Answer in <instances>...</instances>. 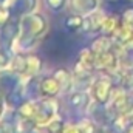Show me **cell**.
Instances as JSON below:
<instances>
[{
	"label": "cell",
	"instance_id": "d6986e66",
	"mask_svg": "<svg viewBox=\"0 0 133 133\" xmlns=\"http://www.w3.org/2000/svg\"><path fill=\"white\" fill-rule=\"evenodd\" d=\"M8 17H9V11L0 6V25H5L6 20H8Z\"/></svg>",
	"mask_w": 133,
	"mask_h": 133
},
{
	"label": "cell",
	"instance_id": "52a82bcc",
	"mask_svg": "<svg viewBox=\"0 0 133 133\" xmlns=\"http://www.w3.org/2000/svg\"><path fill=\"white\" fill-rule=\"evenodd\" d=\"M90 48L93 50L95 54H99V53L108 51V50L111 48V43H110V40H108L107 37H99V39H96V40L93 42V45H91Z\"/></svg>",
	"mask_w": 133,
	"mask_h": 133
},
{
	"label": "cell",
	"instance_id": "5b68a950",
	"mask_svg": "<svg viewBox=\"0 0 133 133\" xmlns=\"http://www.w3.org/2000/svg\"><path fill=\"white\" fill-rule=\"evenodd\" d=\"M19 33V25L14 22H6L2 26V37L6 40V43H11L14 40V37Z\"/></svg>",
	"mask_w": 133,
	"mask_h": 133
},
{
	"label": "cell",
	"instance_id": "44dd1931",
	"mask_svg": "<svg viewBox=\"0 0 133 133\" xmlns=\"http://www.w3.org/2000/svg\"><path fill=\"white\" fill-rule=\"evenodd\" d=\"M124 133H133V124H130V125L125 129V132H124Z\"/></svg>",
	"mask_w": 133,
	"mask_h": 133
},
{
	"label": "cell",
	"instance_id": "6da1fadb",
	"mask_svg": "<svg viewBox=\"0 0 133 133\" xmlns=\"http://www.w3.org/2000/svg\"><path fill=\"white\" fill-rule=\"evenodd\" d=\"M23 26H28V34L31 36V39L39 37L40 33L45 30V20L40 16H28L23 19Z\"/></svg>",
	"mask_w": 133,
	"mask_h": 133
},
{
	"label": "cell",
	"instance_id": "3957f363",
	"mask_svg": "<svg viewBox=\"0 0 133 133\" xmlns=\"http://www.w3.org/2000/svg\"><path fill=\"white\" fill-rule=\"evenodd\" d=\"M39 90H40L43 95H46V96H54V95H57L62 88H61V84L57 82L56 77H46V79H43V81L40 82Z\"/></svg>",
	"mask_w": 133,
	"mask_h": 133
},
{
	"label": "cell",
	"instance_id": "277c9868",
	"mask_svg": "<svg viewBox=\"0 0 133 133\" xmlns=\"http://www.w3.org/2000/svg\"><path fill=\"white\" fill-rule=\"evenodd\" d=\"M116 64V54H111L110 51H105V53H99L96 54L95 57V65L99 66V68H113Z\"/></svg>",
	"mask_w": 133,
	"mask_h": 133
},
{
	"label": "cell",
	"instance_id": "5bb4252c",
	"mask_svg": "<svg viewBox=\"0 0 133 133\" xmlns=\"http://www.w3.org/2000/svg\"><path fill=\"white\" fill-rule=\"evenodd\" d=\"M76 2H81L82 3L81 8H79L81 12H88V11H91L96 6V0H76Z\"/></svg>",
	"mask_w": 133,
	"mask_h": 133
},
{
	"label": "cell",
	"instance_id": "9a60e30c",
	"mask_svg": "<svg viewBox=\"0 0 133 133\" xmlns=\"http://www.w3.org/2000/svg\"><path fill=\"white\" fill-rule=\"evenodd\" d=\"M64 124L61 121H53L50 125H48V132L50 133H64Z\"/></svg>",
	"mask_w": 133,
	"mask_h": 133
},
{
	"label": "cell",
	"instance_id": "4fadbf2b",
	"mask_svg": "<svg viewBox=\"0 0 133 133\" xmlns=\"http://www.w3.org/2000/svg\"><path fill=\"white\" fill-rule=\"evenodd\" d=\"M34 3H36V0H17L16 5L20 12H28L34 8Z\"/></svg>",
	"mask_w": 133,
	"mask_h": 133
},
{
	"label": "cell",
	"instance_id": "30bf717a",
	"mask_svg": "<svg viewBox=\"0 0 133 133\" xmlns=\"http://www.w3.org/2000/svg\"><path fill=\"white\" fill-rule=\"evenodd\" d=\"M70 102L74 105V107H79V108H84L87 104H88V95L84 93V91H79V93H74L71 95Z\"/></svg>",
	"mask_w": 133,
	"mask_h": 133
},
{
	"label": "cell",
	"instance_id": "7402d4cb",
	"mask_svg": "<svg viewBox=\"0 0 133 133\" xmlns=\"http://www.w3.org/2000/svg\"><path fill=\"white\" fill-rule=\"evenodd\" d=\"M2 111H3V104H2V99H0V116H2Z\"/></svg>",
	"mask_w": 133,
	"mask_h": 133
},
{
	"label": "cell",
	"instance_id": "ac0fdd59",
	"mask_svg": "<svg viewBox=\"0 0 133 133\" xmlns=\"http://www.w3.org/2000/svg\"><path fill=\"white\" fill-rule=\"evenodd\" d=\"M77 129H79V133H93V125H91V122H81L79 125H77Z\"/></svg>",
	"mask_w": 133,
	"mask_h": 133
},
{
	"label": "cell",
	"instance_id": "e0dca14e",
	"mask_svg": "<svg viewBox=\"0 0 133 133\" xmlns=\"http://www.w3.org/2000/svg\"><path fill=\"white\" fill-rule=\"evenodd\" d=\"M46 3H48V6H50L51 9L59 11V9H62V8H64L65 0H46Z\"/></svg>",
	"mask_w": 133,
	"mask_h": 133
},
{
	"label": "cell",
	"instance_id": "ffe728a7",
	"mask_svg": "<svg viewBox=\"0 0 133 133\" xmlns=\"http://www.w3.org/2000/svg\"><path fill=\"white\" fill-rule=\"evenodd\" d=\"M6 62H8V56H6L3 51H0V66H5Z\"/></svg>",
	"mask_w": 133,
	"mask_h": 133
},
{
	"label": "cell",
	"instance_id": "2e32d148",
	"mask_svg": "<svg viewBox=\"0 0 133 133\" xmlns=\"http://www.w3.org/2000/svg\"><path fill=\"white\" fill-rule=\"evenodd\" d=\"M0 132L2 133H16V127H14V124L11 122V121H5V122H2V125H0Z\"/></svg>",
	"mask_w": 133,
	"mask_h": 133
},
{
	"label": "cell",
	"instance_id": "8992f818",
	"mask_svg": "<svg viewBox=\"0 0 133 133\" xmlns=\"http://www.w3.org/2000/svg\"><path fill=\"white\" fill-rule=\"evenodd\" d=\"M19 113H20L22 118L33 119V118L37 116V113H39V107L34 105L33 102H25V104H20L19 105Z\"/></svg>",
	"mask_w": 133,
	"mask_h": 133
},
{
	"label": "cell",
	"instance_id": "ba28073f",
	"mask_svg": "<svg viewBox=\"0 0 133 133\" xmlns=\"http://www.w3.org/2000/svg\"><path fill=\"white\" fill-rule=\"evenodd\" d=\"M12 70L16 73H26L28 68V56H16L12 59Z\"/></svg>",
	"mask_w": 133,
	"mask_h": 133
},
{
	"label": "cell",
	"instance_id": "7a4b0ae2",
	"mask_svg": "<svg viewBox=\"0 0 133 133\" xmlns=\"http://www.w3.org/2000/svg\"><path fill=\"white\" fill-rule=\"evenodd\" d=\"M93 91H95V98L99 101L101 104H104L111 95V82L108 79H99L95 84Z\"/></svg>",
	"mask_w": 133,
	"mask_h": 133
},
{
	"label": "cell",
	"instance_id": "7c38bea8",
	"mask_svg": "<svg viewBox=\"0 0 133 133\" xmlns=\"http://www.w3.org/2000/svg\"><path fill=\"white\" fill-rule=\"evenodd\" d=\"M118 20L115 19V17H107L105 20H104V23H102V31H105L107 34H111V33H115L116 30H118Z\"/></svg>",
	"mask_w": 133,
	"mask_h": 133
},
{
	"label": "cell",
	"instance_id": "603a6c76",
	"mask_svg": "<svg viewBox=\"0 0 133 133\" xmlns=\"http://www.w3.org/2000/svg\"><path fill=\"white\" fill-rule=\"evenodd\" d=\"M0 2H2V0H0Z\"/></svg>",
	"mask_w": 133,
	"mask_h": 133
},
{
	"label": "cell",
	"instance_id": "9c48e42d",
	"mask_svg": "<svg viewBox=\"0 0 133 133\" xmlns=\"http://www.w3.org/2000/svg\"><path fill=\"white\" fill-rule=\"evenodd\" d=\"M54 77L57 79V82L61 84V88L64 90V88H70V85H71V76H70V73L66 71L65 68H59L56 73H54Z\"/></svg>",
	"mask_w": 133,
	"mask_h": 133
},
{
	"label": "cell",
	"instance_id": "8fae6325",
	"mask_svg": "<svg viewBox=\"0 0 133 133\" xmlns=\"http://www.w3.org/2000/svg\"><path fill=\"white\" fill-rule=\"evenodd\" d=\"M84 22L85 19H82L81 16H73V17H68L65 22V26L71 31H76L79 28H84Z\"/></svg>",
	"mask_w": 133,
	"mask_h": 133
}]
</instances>
